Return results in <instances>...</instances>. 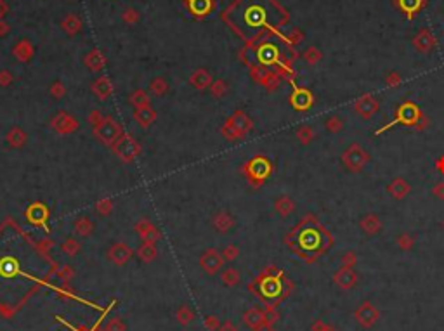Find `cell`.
<instances>
[{
	"instance_id": "1",
	"label": "cell",
	"mask_w": 444,
	"mask_h": 331,
	"mask_svg": "<svg viewBox=\"0 0 444 331\" xmlns=\"http://www.w3.org/2000/svg\"><path fill=\"white\" fill-rule=\"evenodd\" d=\"M94 133H96V137H99V140H103L104 144H110V146H113V144L120 139V133L122 132H120V127H118V123H116L115 120L113 118H104L103 123L94 129Z\"/></svg>"
},
{
	"instance_id": "2",
	"label": "cell",
	"mask_w": 444,
	"mask_h": 331,
	"mask_svg": "<svg viewBox=\"0 0 444 331\" xmlns=\"http://www.w3.org/2000/svg\"><path fill=\"white\" fill-rule=\"evenodd\" d=\"M113 149H115V153L118 154L123 161H132L134 158H136V154L139 153V146H137V142L129 135L120 137V139L113 144Z\"/></svg>"
},
{
	"instance_id": "3",
	"label": "cell",
	"mask_w": 444,
	"mask_h": 331,
	"mask_svg": "<svg viewBox=\"0 0 444 331\" xmlns=\"http://www.w3.org/2000/svg\"><path fill=\"white\" fill-rule=\"evenodd\" d=\"M200 265H202V269L205 270L207 274L214 276V274H217L222 269V265H224V259H222V255L217 253L216 250H207V252L202 255V259H200Z\"/></svg>"
},
{
	"instance_id": "4",
	"label": "cell",
	"mask_w": 444,
	"mask_h": 331,
	"mask_svg": "<svg viewBox=\"0 0 444 331\" xmlns=\"http://www.w3.org/2000/svg\"><path fill=\"white\" fill-rule=\"evenodd\" d=\"M108 259L111 260L115 265H125L130 259H132V248L125 243H116L108 252Z\"/></svg>"
},
{
	"instance_id": "5",
	"label": "cell",
	"mask_w": 444,
	"mask_h": 331,
	"mask_svg": "<svg viewBox=\"0 0 444 331\" xmlns=\"http://www.w3.org/2000/svg\"><path fill=\"white\" fill-rule=\"evenodd\" d=\"M52 129L58 130V132H61V133H72L78 129V122H75L68 113H59V115L52 120Z\"/></svg>"
},
{
	"instance_id": "6",
	"label": "cell",
	"mask_w": 444,
	"mask_h": 331,
	"mask_svg": "<svg viewBox=\"0 0 444 331\" xmlns=\"http://www.w3.org/2000/svg\"><path fill=\"white\" fill-rule=\"evenodd\" d=\"M136 229L141 234V238H143L146 243H156L158 239H160V232H158L156 227H154L153 224H149V222H139Z\"/></svg>"
},
{
	"instance_id": "7",
	"label": "cell",
	"mask_w": 444,
	"mask_h": 331,
	"mask_svg": "<svg viewBox=\"0 0 444 331\" xmlns=\"http://www.w3.org/2000/svg\"><path fill=\"white\" fill-rule=\"evenodd\" d=\"M49 212L47 208H45L42 203H35V205H31L30 208L26 210V217L30 222H33V224H44L45 219H47Z\"/></svg>"
},
{
	"instance_id": "8",
	"label": "cell",
	"mask_w": 444,
	"mask_h": 331,
	"mask_svg": "<svg viewBox=\"0 0 444 331\" xmlns=\"http://www.w3.org/2000/svg\"><path fill=\"white\" fill-rule=\"evenodd\" d=\"M28 135L24 133V130H21L19 127H12V129L7 132V142L12 147H21L26 144Z\"/></svg>"
},
{
	"instance_id": "9",
	"label": "cell",
	"mask_w": 444,
	"mask_h": 331,
	"mask_svg": "<svg viewBox=\"0 0 444 331\" xmlns=\"http://www.w3.org/2000/svg\"><path fill=\"white\" fill-rule=\"evenodd\" d=\"M175 319H177L179 325L188 326L195 321V312H193V309L189 307V305L182 304V305H179V309L175 311Z\"/></svg>"
},
{
	"instance_id": "10",
	"label": "cell",
	"mask_w": 444,
	"mask_h": 331,
	"mask_svg": "<svg viewBox=\"0 0 444 331\" xmlns=\"http://www.w3.org/2000/svg\"><path fill=\"white\" fill-rule=\"evenodd\" d=\"M92 231H94V222L90 220L89 217H80V219H76V222H75V232L76 234L87 238V236H89Z\"/></svg>"
},
{
	"instance_id": "11",
	"label": "cell",
	"mask_w": 444,
	"mask_h": 331,
	"mask_svg": "<svg viewBox=\"0 0 444 331\" xmlns=\"http://www.w3.org/2000/svg\"><path fill=\"white\" fill-rule=\"evenodd\" d=\"M134 118L139 122V125L148 127L154 118H156V115H154V111L151 110L149 106H146V108H139V110L136 111V115H134Z\"/></svg>"
},
{
	"instance_id": "12",
	"label": "cell",
	"mask_w": 444,
	"mask_h": 331,
	"mask_svg": "<svg viewBox=\"0 0 444 331\" xmlns=\"http://www.w3.org/2000/svg\"><path fill=\"white\" fill-rule=\"evenodd\" d=\"M139 259L143 260V262H146V264L156 259V246H154V243H146L144 241V245L139 248Z\"/></svg>"
},
{
	"instance_id": "13",
	"label": "cell",
	"mask_w": 444,
	"mask_h": 331,
	"mask_svg": "<svg viewBox=\"0 0 444 331\" xmlns=\"http://www.w3.org/2000/svg\"><path fill=\"white\" fill-rule=\"evenodd\" d=\"M92 90L97 94L99 99H106V97L111 94V83L108 82V78H99L96 83H94Z\"/></svg>"
},
{
	"instance_id": "14",
	"label": "cell",
	"mask_w": 444,
	"mask_h": 331,
	"mask_svg": "<svg viewBox=\"0 0 444 331\" xmlns=\"http://www.w3.org/2000/svg\"><path fill=\"white\" fill-rule=\"evenodd\" d=\"M243 319H245V323L250 326V328H257V326H260L264 323L262 312L257 311V309H252V311H248L245 316H243Z\"/></svg>"
},
{
	"instance_id": "15",
	"label": "cell",
	"mask_w": 444,
	"mask_h": 331,
	"mask_svg": "<svg viewBox=\"0 0 444 331\" xmlns=\"http://www.w3.org/2000/svg\"><path fill=\"white\" fill-rule=\"evenodd\" d=\"M221 279L225 286H236L239 283V272L236 269H232V267H229V269H225L221 274Z\"/></svg>"
},
{
	"instance_id": "16",
	"label": "cell",
	"mask_w": 444,
	"mask_h": 331,
	"mask_svg": "<svg viewBox=\"0 0 444 331\" xmlns=\"http://www.w3.org/2000/svg\"><path fill=\"white\" fill-rule=\"evenodd\" d=\"M214 225H216V229H219V231H227V229L232 225L231 215H227L225 212H219L216 217H214Z\"/></svg>"
},
{
	"instance_id": "17",
	"label": "cell",
	"mask_w": 444,
	"mask_h": 331,
	"mask_svg": "<svg viewBox=\"0 0 444 331\" xmlns=\"http://www.w3.org/2000/svg\"><path fill=\"white\" fill-rule=\"evenodd\" d=\"M191 83L196 87V89H205V87L210 83L209 73H207L205 69H200V71H196L195 75L191 76Z\"/></svg>"
},
{
	"instance_id": "18",
	"label": "cell",
	"mask_w": 444,
	"mask_h": 331,
	"mask_svg": "<svg viewBox=\"0 0 444 331\" xmlns=\"http://www.w3.org/2000/svg\"><path fill=\"white\" fill-rule=\"evenodd\" d=\"M130 103H132L137 110H139V108L149 106V99H148V94L144 92V90H137V92H134L132 96H130Z\"/></svg>"
},
{
	"instance_id": "19",
	"label": "cell",
	"mask_w": 444,
	"mask_h": 331,
	"mask_svg": "<svg viewBox=\"0 0 444 331\" xmlns=\"http://www.w3.org/2000/svg\"><path fill=\"white\" fill-rule=\"evenodd\" d=\"M61 248H63V252H65L66 255H76L78 250H80V245H78V241H76L75 238H68L65 243H63Z\"/></svg>"
},
{
	"instance_id": "20",
	"label": "cell",
	"mask_w": 444,
	"mask_h": 331,
	"mask_svg": "<svg viewBox=\"0 0 444 331\" xmlns=\"http://www.w3.org/2000/svg\"><path fill=\"white\" fill-rule=\"evenodd\" d=\"M151 90H153L156 96H163V94H167L168 85L163 78H156V80H153V83H151Z\"/></svg>"
},
{
	"instance_id": "21",
	"label": "cell",
	"mask_w": 444,
	"mask_h": 331,
	"mask_svg": "<svg viewBox=\"0 0 444 331\" xmlns=\"http://www.w3.org/2000/svg\"><path fill=\"white\" fill-rule=\"evenodd\" d=\"M221 319L217 316H207L205 318V328L209 331H219L221 328Z\"/></svg>"
},
{
	"instance_id": "22",
	"label": "cell",
	"mask_w": 444,
	"mask_h": 331,
	"mask_svg": "<svg viewBox=\"0 0 444 331\" xmlns=\"http://www.w3.org/2000/svg\"><path fill=\"white\" fill-rule=\"evenodd\" d=\"M125 330H127L125 321L120 319V318L111 319V321L108 323V326H106V331H125Z\"/></svg>"
},
{
	"instance_id": "23",
	"label": "cell",
	"mask_w": 444,
	"mask_h": 331,
	"mask_svg": "<svg viewBox=\"0 0 444 331\" xmlns=\"http://www.w3.org/2000/svg\"><path fill=\"white\" fill-rule=\"evenodd\" d=\"M111 208H113V201H111V199H103V201H99L96 205L97 213H101V215H108V213L111 212Z\"/></svg>"
},
{
	"instance_id": "24",
	"label": "cell",
	"mask_w": 444,
	"mask_h": 331,
	"mask_svg": "<svg viewBox=\"0 0 444 331\" xmlns=\"http://www.w3.org/2000/svg\"><path fill=\"white\" fill-rule=\"evenodd\" d=\"M221 255L224 260H229V262H231V260H234L236 255H238V250H236V246H225L224 252H222Z\"/></svg>"
},
{
	"instance_id": "25",
	"label": "cell",
	"mask_w": 444,
	"mask_h": 331,
	"mask_svg": "<svg viewBox=\"0 0 444 331\" xmlns=\"http://www.w3.org/2000/svg\"><path fill=\"white\" fill-rule=\"evenodd\" d=\"M224 90H225V85H224L222 80H217L216 83H212V94L217 97V99H221L222 94H224Z\"/></svg>"
},
{
	"instance_id": "26",
	"label": "cell",
	"mask_w": 444,
	"mask_h": 331,
	"mask_svg": "<svg viewBox=\"0 0 444 331\" xmlns=\"http://www.w3.org/2000/svg\"><path fill=\"white\" fill-rule=\"evenodd\" d=\"M103 120H104V116L101 115L99 111H92V115L89 116V123H90V125H94V129H96L97 125H101V123H103Z\"/></svg>"
},
{
	"instance_id": "27",
	"label": "cell",
	"mask_w": 444,
	"mask_h": 331,
	"mask_svg": "<svg viewBox=\"0 0 444 331\" xmlns=\"http://www.w3.org/2000/svg\"><path fill=\"white\" fill-rule=\"evenodd\" d=\"M51 94L54 96V99H59V97H63V94H65V87H61V83L56 82L54 85L51 87Z\"/></svg>"
},
{
	"instance_id": "28",
	"label": "cell",
	"mask_w": 444,
	"mask_h": 331,
	"mask_svg": "<svg viewBox=\"0 0 444 331\" xmlns=\"http://www.w3.org/2000/svg\"><path fill=\"white\" fill-rule=\"evenodd\" d=\"M219 331H238V330H236V326L232 325V323L225 321V323H222V325H221Z\"/></svg>"
},
{
	"instance_id": "29",
	"label": "cell",
	"mask_w": 444,
	"mask_h": 331,
	"mask_svg": "<svg viewBox=\"0 0 444 331\" xmlns=\"http://www.w3.org/2000/svg\"><path fill=\"white\" fill-rule=\"evenodd\" d=\"M12 82V78H10L9 73H0V85H9V83Z\"/></svg>"
},
{
	"instance_id": "30",
	"label": "cell",
	"mask_w": 444,
	"mask_h": 331,
	"mask_svg": "<svg viewBox=\"0 0 444 331\" xmlns=\"http://www.w3.org/2000/svg\"><path fill=\"white\" fill-rule=\"evenodd\" d=\"M255 331H271V328H267V326H262V325H260V326H257V330H255Z\"/></svg>"
}]
</instances>
